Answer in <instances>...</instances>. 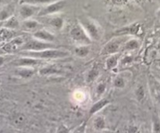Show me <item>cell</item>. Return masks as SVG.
Masks as SVG:
<instances>
[{
  "mask_svg": "<svg viewBox=\"0 0 160 133\" xmlns=\"http://www.w3.org/2000/svg\"><path fill=\"white\" fill-rule=\"evenodd\" d=\"M40 23L37 21V20H31V19H29V20H23V23H22V26H23V29L25 31H33V33L34 31H38V30L41 29L40 27Z\"/></svg>",
  "mask_w": 160,
  "mask_h": 133,
  "instance_id": "ffe728a7",
  "label": "cell"
},
{
  "mask_svg": "<svg viewBox=\"0 0 160 133\" xmlns=\"http://www.w3.org/2000/svg\"><path fill=\"white\" fill-rule=\"evenodd\" d=\"M14 31L6 29L5 27L0 28V43L3 41H9L15 37Z\"/></svg>",
  "mask_w": 160,
  "mask_h": 133,
  "instance_id": "cb8c5ba5",
  "label": "cell"
},
{
  "mask_svg": "<svg viewBox=\"0 0 160 133\" xmlns=\"http://www.w3.org/2000/svg\"><path fill=\"white\" fill-rule=\"evenodd\" d=\"M127 40V37L125 36H119V37H113L109 40L106 45L102 48V55H112L117 54L120 51H121L124 42Z\"/></svg>",
  "mask_w": 160,
  "mask_h": 133,
  "instance_id": "3957f363",
  "label": "cell"
},
{
  "mask_svg": "<svg viewBox=\"0 0 160 133\" xmlns=\"http://www.w3.org/2000/svg\"><path fill=\"white\" fill-rule=\"evenodd\" d=\"M157 15H158V17H160V9H159V10H158V12H157Z\"/></svg>",
  "mask_w": 160,
  "mask_h": 133,
  "instance_id": "74e56055",
  "label": "cell"
},
{
  "mask_svg": "<svg viewBox=\"0 0 160 133\" xmlns=\"http://www.w3.org/2000/svg\"><path fill=\"white\" fill-rule=\"evenodd\" d=\"M140 48V42L138 41V40L137 39H129V40H127L123 44V47H122L121 51H134V50H137Z\"/></svg>",
  "mask_w": 160,
  "mask_h": 133,
  "instance_id": "d6986e66",
  "label": "cell"
},
{
  "mask_svg": "<svg viewBox=\"0 0 160 133\" xmlns=\"http://www.w3.org/2000/svg\"><path fill=\"white\" fill-rule=\"evenodd\" d=\"M70 36L72 40L78 45H89L92 42L80 24L76 25L70 30Z\"/></svg>",
  "mask_w": 160,
  "mask_h": 133,
  "instance_id": "8992f818",
  "label": "cell"
},
{
  "mask_svg": "<svg viewBox=\"0 0 160 133\" xmlns=\"http://www.w3.org/2000/svg\"><path fill=\"white\" fill-rule=\"evenodd\" d=\"M36 73L34 68H28V67H18L16 71V74L23 79H29L31 78Z\"/></svg>",
  "mask_w": 160,
  "mask_h": 133,
  "instance_id": "ac0fdd59",
  "label": "cell"
},
{
  "mask_svg": "<svg viewBox=\"0 0 160 133\" xmlns=\"http://www.w3.org/2000/svg\"><path fill=\"white\" fill-rule=\"evenodd\" d=\"M32 37L34 39L41 40V41L48 42V43H53L56 37L49 31L45 29H39L34 31L32 34Z\"/></svg>",
  "mask_w": 160,
  "mask_h": 133,
  "instance_id": "30bf717a",
  "label": "cell"
},
{
  "mask_svg": "<svg viewBox=\"0 0 160 133\" xmlns=\"http://www.w3.org/2000/svg\"><path fill=\"white\" fill-rule=\"evenodd\" d=\"M148 86L151 95L155 101L160 104V83L156 78L150 76L148 80Z\"/></svg>",
  "mask_w": 160,
  "mask_h": 133,
  "instance_id": "8fae6325",
  "label": "cell"
},
{
  "mask_svg": "<svg viewBox=\"0 0 160 133\" xmlns=\"http://www.w3.org/2000/svg\"><path fill=\"white\" fill-rule=\"evenodd\" d=\"M2 2H3V0H0V4H1V3Z\"/></svg>",
  "mask_w": 160,
  "mask_h": 133,
  "instance_id": "f35d334b",
  "label": "cell"
},
{
  "mask_svg": "<svg viewBox=\"0 0 160 133\" xmlns=\"http://www.w3.org/2000/svg\"><path fill=\"white\" fill-rule=\"evenodd\" d=\"M13 65L15 66L18 67H28V68H35L36 66L43 65L45 61L40 60V59H34L31 57H25V56H21L17 59L16 61H13Z\"/></svg>",
  "mask_w": 160,
  "mask_h": 133,
  "instance_id": "9c48e42d",
  "label": "cell"
},
{
  "mask_svg": "<svg viewBox=\"0 0 160 133\" xmlns=\"http://www.w3.org/2000/svg\"><path fill=\"white\" fill-rule=\"evenodd\" d=\"M66 6V1L64 0H58L52 2L51 3L45 5L41 8L40 11L38 13V17H48V16L54 15L62 11Z\"/></svg>",
  "mask_w": 160,
  "mask_h": 133,
  "instance_id": "52a82bcc",
  "label": "cell"
},
{
  "mask_svg": "<svg viewBox=\"0 0 160 133\" xmlns=\"http://www.w3.org/2000/svg\"><path fill=\"white\" fill-rule=\"evenodd\" d=\"M56 133H70V130L68 128L65 126V125H60L59 127L56 129Z\"/></svg>",
  "mask_w": 160,
  "mask_h": 133,
  "instance_id": "836d02e7",
  "label": "cell"
},
{
  "mask_svg": "<svg viewBox=\"0 0 160 133\" xmlns=\"http://www.w3.org/2000/svg\"><path fill=\"white\" fill-rule=\"evenodd\" d=\"M26 38L23 36H18L12 38V40L6 42L1 48H0V55H3L6 54H11L15 51H20L22 47L23 46L26 41Z\"/></svg>",
  "mask_w": 160,
  "mask_h": 133,
  "instance_id": "277c9868",
  "label": "cell"
},
{
  "mask_svg": "<svg viewBox=\"0 0 160 133\" xmlns=\"http://www.w3.org/2000/svg\"><path fill=\"white\" fill-rule=\"evenodd\" d=\"M48 23L56 30H61L63 27L64 25V20L62 17H54L52 18L49 19V20L48 21Z\"/></svg>",
  "mask_w": 160,
  "mask_h": 133,
  "instance_id": "d4e9b609",
  "label": "cell"
},
{
  "mask_svg": "<svg viewBox=\"0 0 160 133\" xmlns=\"http://www.w3.org/2000/svg\"><path fill=\"white\" fill-rule=\"evenodd\" d=\"M127 1L128 0H112V2L115 4H123V3L127 2Z\"/></svg>",
  "mask_w": 160,
  "mask_h": 133,
  "instance_id": "e575fe53",
  "label": "cell"
},
{
  "mask_svg": "<svg viewBox=\"0 0 160 133\" xmlns=\"http://www.w3.org/2000/svg\"><path fill=\"white\" fill-rule=\"evenodd\" d=\"M134 1H135V2H137L138 3H142V2L144 1V0H134Z\"/></svg>",
  "mask_w": 160,
  "mask_h": 133,
  "instance_id": "8d00e7d4",
  "label": "cell"
},
{
  "mask_svg": "<svg viewBox=\"0 0 160 133\" xmlns=\"http://www.w3.org/2000/svg\"><path fill=\"white\" fill-rule=\"evenodd\" d=\"M127 133H142L141 129L135 125H130L127 129Z\"/></svg>",
  "mask_w": 160,
  "mask_h": 133,
  "instance_id": "d6a6232c",
  "label": "cell"
},
{
  "mask_svg": "<svg viewBox=\"0 0 160 133\" xmlns=\"http://www.w3.org/2000/svg\"><path fill=\"white\" fill-rule=\"evenodd\" d=\"M93 126L98 131H101L106 129V122L104 117L102 115H98L95 117L93 121Z\"/></svg>",
  "mask_w": 160,
  "mask_h": 133,
  "instance_id": "4316f807",
  "label": "cell"
},
{
  "mask_svg": "<svg viewBox=\"0 0 160 133\" xmlns=\"http://www.w3.org/2000/svg\"><path fill=\"white\" fill-rule=\"evenodd\" d=\"M20 21H19L18 19L13 15L12 17H11L10 18H9L8 20H6V21H4L2 27L14 31V30L20 27Z\"/></svg>",
  "mask_w": 160,
  "mask_h": 133,
  "instance_id": "603a6c76",
  "label": "cell"
},
{
  "mask_svg": "<svg viewBox=\"0 0 160 133\" xmlns=\"http://www.w3.org/2000/svg\"><path fill=\"white\" fill-rule=\"evenodd\" d=\"M89 52H90L89 45H78L74 49L75 55L79 58L87 57Z\"/></svg>",
  "mask_w": 160,
  "mask_h": 133,
  "instance_id": "484cf974",
  "label": "cell"
},
{
  "mask_svg": "<svg viewBox=\"0 0 160 133\" xmlns=\"http://www.w3.org/2000/svg\"><path fill=\"white\" fill-rule=\"evenodd\" d=\"M86 129H87V121H83L72 133H86Z\"/></svg>",
  "mask_w": 160,
  "mask_h": 133,
  "instance_id": "4dcf8cb0",
  "label": "cell"
},
{
  "mask_svg": "<svg viewBox=\"0 0 160 133\" xmlns=\"http://www.w3.org/2000/svg\"><path fill=\"white\" fill-rule=\"evenodd\" d=\"M51 48H58V47L53 43H48L36 39H32L27 40L20 51H38Z\"/></svg>",
  "mask_w": 160,
  "mask_h": 133,
  "instance_id": "5b68a950",
  "label": "cell"
},
{
  "mask_svg": "<svg viewBox=\"0 0 160 133\" xmlns=\"http://www.w3.org/2000/svg\"><path fill=\"white\" fill-rule=\"evenodd\" d=\"M152 133H160V118L156 115L152 118Z\"/></svg>",
  "mask_w": 160,
  "mask_h": 133,
  "instance_id": "f546056e",
  "label": "cell"
},
{
  "mask_svg": "<svg viewBox=\"0 0 160 133\" xmlns=\"http://www.w3.org/2000/svg\"><path fill=\"white\" fill-rule=\"evenodd\" d=\"M127 76L124 73H120L114 77L112 86L117 89H123L127 85Z\"/></svg>",
  "mask_w": 160,
  "mask_h": 133,
  "instance_id": "44dd1931",
  "label": "cell"
},
{
  "mask_svg": "<svg viewBox=\"0 0 160 133\" xmlns=\"http://www.w3.org/2000/svg\"><path fill=\"white\" fill-rule=\"evenodd\" d=\"M109 104H110V101L108 99H106V98H101V99L95 101L93 105L91 107L90 110H89V118L96 115L98 112L102 110L104 107L109 105Z\"/></svg>",
  "mask_w": 160,
  "mask_h": 133,
  "instance_id": "7c38bea8",
  "label": "cell"
},
{
  "mask_svg": "<svg viewBox=\"0 0 160 133\" xmlns=\"http://www.w3.org/2000/svg\"><path fill=\"white\" fill-rule=\"evenodd\" d=\"M106 88H107V84L104 81H100L99 83H97V85L95 86V92H94V97H95V101L101 99L102 96L106 92Z\"/></svg>",
  "mask_w": 160,
  "mask_h": 133,
  "instance_id": "7402d4cb",
  "label": "cell"
},
{
  "mask_svg": "<svg viewBox=\"0 0 160 133\" xmlns=\"http://www.w3.org/2000/svg\"><path fill=\"white\" fill-rule=\"evenodd\" d=\"M42 6H33L29 4H20L19 8V16L23 20H29L34 16H37Z\"/></svg>",
  "mask_w": 160,
  "mask_h": 133,
  "instance_id": "ba28073f",
  "label": "cell"
},
{
  "mask_svg": "<svg viewBox=\"0 0 160 133\" xmlns=\"http://www.w3.org/2000/svg\"><path fill=\"white\" fill-rule=\"evenodd\" d=\"M52 2L53 0H20V4H29L40 6V5H47Z\"/></svg>",
  "mask_w": 160,
  "mask_h": 133,
  "instance_id": "83f0119b",
  "label": "cell"
},
{
  "mask_svg": "<svg viewBox=\"0 0 160 133\" xmlns=\"http://www.w3.org/2000/svg\"><path fill=\"white\" fill-rule=\"evenodd\" d=\"M142 33V27L140 23H134L129 26L123 28L120 31H117V34L120 36L127 35V34H132V35H138Z\"/></svg>",
  "mask_w": 160,
  "mask_h": 133,
  "instance_id": "4fadbf2b",
  "label": "cell"
},
{
  "mask_svg": "<svg viewBox=\"0 0 160 133\" xmlns=\"http://www.w3.org/2000/svg\"><path fill=\"white\" fill-rule=\"evenodd\" d=\"M100 74V69L99 67L97 64H94L93 66L88 71L87 74H86V78L85 80L86 83L88 84L92 83L95 82V80H97Z\"/></svg>",
  "mask_w": 160,
  "mask_h": 133,
  "instance_id": "9a60e30c",
  "label": "cell"
},
{
  "mask_svg": "<svg viewBox=\"0 0 160 133\" xmlns=\"http://www.w3.org/2000/svg\"><path fill=\"white\" fill-rule=\"evenodd\" d=\"M133 62V57L131 55H125L124 57H120V62L119 63L121 64V65H125L127 64H130Z\"/></svg>",
  "mask_w": 160,
  "mask_h": 133,
  "instance_id": "1f68e13d",
  "label": "cell"
},
{
  "mask_svg": "<svg viewBox=\"0 0 160 133\" xmlns=\"http://www.w3.org/2000/svg\"><path fill=\"white\" fill-rule=\"evenodd\" d=\"M81 25L92 40H99L102 35V29L101 26L93 19L89 17H82L79 19Z\"/></svg>",
  "mask_w": 160,
  "mask_h": 133,
  "instance_id": "7a4b0ae2",
  "label": "cell"
},
{
  "mask_svg": "<svg viewBox=\"0 0 160 133\" xmlns=\"http://www.w3.org/2000/svg\"><path fill=\"white\" fill-rule=\"evenodd\" d=\"M38 73L41 76H52V75L61 74L62 71L57 67L53 66V65H48V66H44L39 69Z\"/></svg>",
  "mask_w": 160,
  "mask_h": 133,
  "instance_id": "e0dca14e",
  "label": "cell"
},
{
  "mask_svg": "<svg viewBox=\"0 0 160 133\" xmlns=\"http://www.w3.org/2000/svg\"><path fill=\"white\" fill-rule=\"evenodd\" d=\"M19 54L21 56L34 58L43 61L47 59H63L70 55L69 51L59 48H51V49H45L38 51H20Z\"/></svg>",
  "mask_w": 160,
  "mask_h": 133,
  "instance_id": "6da1fadb",
  "label": "cell"
},
{
  "mask_svg": "<svg viewBox=\"0 0 160 133\" xmlns=\"http://www.w3.org/2000/svg\"><path fill=\"white\" fill-rule=\"evenodd\" d=\"M15 11V6L13 4H8L0 8V21H6L11 17H12Z\"/></svg>",
  "mask_w": 160,
  "mask_h": 133,
  "instance_id": "5bb4252c",
  "label": "cell"
},
{
  "mask_svg": "<svg viewBox=\"0 0 160 133\" xmlns=\"http://www.w3.org/2000/svg\"><path fill=\"white\" fill-rule=\"evenodd\" d=\"M120 57L121 56L119 53L109 55V57L106 59V65H105L106 70H112L117 68L119 65V62H120Z\"/></svg>",
  "mask_w": 160,
  "mask_h": 133,
  "instance_id": "2e32d148",
  "label": "cell"
},
{
  "mask_svg": "<svg viewBox=\"0 0 160 133\" xmlns=\"http://www.w3.org/2000/svg\"><path fill=\"white\" fill-rule=\"evenodd\" d=\"M6 62V57H4V55H0V67L3 65Z\"/></svg>",
  "mask_w": 160,
  "mask_h": 133,
  "instance_id": "d590c367",
  "label": "cell"
},
{
  "mask_svg": "<svg viewBox=\"0 0 160 133\" xmlns=\"http://www.w3.org/2000/svg\"><path fill=\"white\" fill-rule=\"evenodd\" d=\"M134 93H135L136 99L138 100V101L141 102V101H142L144 99H145V89H144V87L142 85L138 86Z\"/></svg>",
  "mask_w": 160,
  "mask_h": 133,
  "instance_id": "f1b7e54d",
  "label": "cell"
}]
</instances>
